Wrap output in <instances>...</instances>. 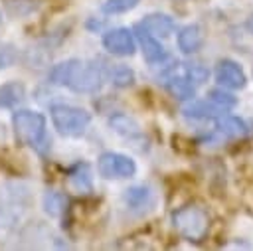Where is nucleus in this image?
<instances>
[{
    "label": "nucleus",
    "instance_id": "f257e3e1",
    "mask_svg": "<svg viewBox=\"0 0 253 251\" xmlns=\"http://www.w3.org/2000/svg\"><path fill=\"white\" fill-rule=\"evenodd\" d=\"M49 77L53 83L63 85L75 93H95L99 91L103 81L101 69L93 61H85V59L61 61L51 69Z\"/></svg>",
    "mask_w": 253,
    "mask_h": 251
},
{
    "label": "nucleus",
    "instance_id": "f03ea898",
    "mask_svg": "<svg viewBox=\"0 0 253 251\" xmlns=\"http://www.w3.org/2000/svg\"><path fill=\"white\" fill-rule=\"evenodd\" d=\"M172 223L176 227V231L192 243H200L206 239L208 231H210V215L204 208L200 206H184L180 209H176L172 213Z\"/></svg>",
    "mask_w": 253,
    "mask_h": 251
},
{
    "label": "nucleus",
    "instance_id": "7ed1b4c3",
    "mask_svg": "<svg viewBox=\"0 0 253 251\" xmlns=\"http://www.w3.org/2000/svg\"><path fill=\"white\" fill-rule=\"evenodd\" d=\"M14 132L20 144L40 148V144L45 142V117L36 111H16L12 117Z\"/></svg>",
    "mask_w": 253,
    "mask_h": 251
},
{
    "label": "nucleus",
    "instance_id": "20e7f679",
    "mask_svg": "<svg viewBox=\"0 0 253 251\" xmlns=\"http://www.w3.org/2000/svg\"><path fill=\"white\" fill-rule=\"evenodd\" d=\"M49 115L53 126L63 136H79L91 123V115L85 109L73 105H53Z\"/></svg>",
    "mask_w": 253,
    "mask_h": 251
},
{
    "label": "nucleus",
    "instance_id": "39448f33",
    "mask_svg": "<svg viewBox=\"0 0 253 251\" xmlns=\"http://www.w3.org/2000/svg\"><path fill=\"white\" fill-rule=\"evenodd\" d=\"M97 172L107 180L130 178L136 172V164L130 156L121 152H103L97 160Z\"/></svg>",
    "mask_w": 253,
    "mask_h": 251
},
{
    "label": "nucleus",
    "instance_id": "423d86ee",
    "mask_svg": "<svg viewBox=\"0 0 253 251\" xmlns=\"http://www.w3.org/2000/svg\"><path fill=\"white\" fill-rule=\"evenodd\" d=\"M103 45L109 53L113 55H132L134 49H136V40H134V34L128 30V28H115V30H109L105 36H103Z\"/></svg>",
    "mask_w": 253,
    "mask_h": 251
},
{
    "label": "nucleus",
    "instance_id": "0eeeda50",
    "mask_svg": "<svg viewBox=\"0 0 253 251\" xmlns=\"http://www.w3.org/2000/svg\"><path fill=\"white\" fill-rule=\"evenodd\" d=\"M215 81L223 89H243L247 85V75L237 61L219 59L215 65Z\"/></svg>",
    "mask_w": 253,
    "mask_h": 251
},
{
    "label": "nucleus",
    "instance_id": "6e6552de",
    "mask_svg": "<svg viewBox=\"0 0 253 251\" xmlns=\"http://www.w3.org/2000/svg\"><path fill=\"white\" fill-rule=\"evenodd\" d=\"M134 36H136V40L140 43V49H142V55H144V59L148 63H158L160 59H164V47L160 45L156 36H152L140 24L134 28Z\"/></svg>",
    "mask_w": 253,
    "mask_h": 251
},
{
    "label": "nucleus",
    "instance_id": "1a4fd4ad",
    "mask_svg": "<svg viewBox=\"0 0 253 251\" xmlns=\"http://www.w3.org/2000/svg\"><path fill=\"white\" fill-rule=\"evenodd\" d=\"M162 85L168 89V93L180 101H188L196 93V85L186 77V75H176V73H164L162 75Z\"/></svg>",
    "mask_w": 253,
    "mask_h": 251
},
{
    "label": "nucleus",
    "instance_id": "9d476101",
    "mask_svg": "<svg viewBox=\"0 0 253 251\" xmlns=\"http://www.w3.org/2000/svg\"><path fill=\"white\" fill-rule=\"evenodd\" d=\"M204 42H206V34H204V28L200 24H190L178 32V47L184 53L198 51L204 45Z\"/></svg>",
    "mask_w": 253,
    "mask_h": 251
},
{
    "label": "nucleus",
    "instance_id": "9b49d317",
    "mask_svg": "<svg viewBox=\"0 0 253 251\" xmlns=\"http://www.w3.org/2000/svg\"><path fill=\"white\" fill-rule=\"evenodd\" d=\"M140 26L144 30H148L152 36H160V38H168L176 30L174 20L168 14H160V12H154V14L144 16V20L140 22Z\"/></svg>",
    "mask_w": 253,
    "mask_h": 251
},
{
    "label": "nucleus",
    "instance_id": "f8f14e48",
    "mask_svg": "<svg viewBox=\"0 0 253 251\" xmlns=\"http://www.w3.org/2000/svg\"><path fill=\"white\" fill-rule=\"evenodd\" d=\"M225 109L217 107L215 103H211L210 99L206 101H192L190 105L184 107V117L186 119H194V121H208V119H217L219 115H223Z\"/></svg>",
    "mask_w": 253,
    "mask_h": 251
},
{
    "label": "nucleus",
    "instance_id": "ddd939ff",
    "mask_svg": "<svg viewBox=\"0 0 253 251\" xmlns=\"http://www.w3.org/2000/svg\"><path fill=\"white\" fill-rule=\"evenodd\" d=\"M215 121V130L225 138H243L247 134V125L243 119L233 115H219Z\"/></svg>",
    "mask_w": 253,
    "mask_h": 251
},
{
    "label": "nucleus",
    "instance_id": "4468645a",
    "mask_svg": "<svg viewBox=\"0 0 253 251\" xmlns=\"http://www.w3.org/2000/svg\"><path fill=\"white\" fill-rule=\"evenodd\" d=\"M125 202H126V206H128L130 209H134V211H144V209H148V208L154 204V192H152L148 186H144V184L132 186V188H128V190L125 192Z\"/></svg>",
    "mask_w": 253,
    "mask_h": 251
},
{
    "label": "nucleus",
    "instance_id": "2eb2a0df",
    "mask_svg": "<svg viewBox=\"0 0 253 251\" xmlns=\"http://www.w3.org/2000/svg\"><path fill=\"white\" fill-rule=\"evenodd\" d=\"M109 126H111V128H113L117 134H121V136L128 138V140L142 138L140 125H138V123H136L132 117H128V115H123V113L113 115V117L109 119Z\"/></svg>",
    "mask_w": 253,
    "mask_h": 251
},
{
    "label": "nucleus",
    "instance_id": "dca6fc26",
    "mask_svg": "<svg viewBox=\"0 0 253 251\" xmlns=\"http://www.w3.org/2000/svg\"><path fill=\"white\" fill-rule=\"evenodd\" d=\"M26 97V87L18 81H10L0 85V109H10L16 107L20 101Z\"/></svg>",
    "mask_w": 253,
    "mask_h": 251
},
{
    "label": "nucleus",
    "instance_id": "f3484780",
    "mask_svg": "<svg viewBox=\"0 0 253 251\" xmlns=\"http://www.w3.org/2000/svg\"><path fill=\"white\" fill-rule=\"evenodd\" d=\"M65 206H67V200H65V196L59 194V192H47V194L43 196V208H45V213H49L51 217L61 215L63 209H65Z\"/></svg>",
    "mask_w": 253,
    "mask_h": 251
},
{
    "label": "nucleus",
    "instance_id": "a211bd4d",
    "mask_svg": "<svg viewBox=\"0 0 253 251\" xmlns=\"http://www.w3.org/2000/svg\"><path fill=\"white\" fill-rule=\"evenodd\" d=\"M109 77H111V83L115 87H128L134 83V71L126 65H115L109 71Z\"/></svg>",
    "mask_w": 253,
    "mask_h": 251
},
{
    "label": "nucleus",
    "instance_id": "6ab92c4d",
    "mask_svg": "<svg viewBox=\"0 0 253 251\" xmlns=\"http://www.w3.org/2000/svg\"><path fill=\"white\" fill-rule=\"evenodd\" d=\"M208 99L211 101V103H215L217 107H221V109H233L235 105H237V97L235 95H231L229 91H225V89H211L210 91V95H208Z\"/></svg>",
    "mask_w": 253,
    "mask_h": 251
},
{
    "label": "nucleus",
    "instance_id": "aec40b11",
    "mask_svg": "<svg viewBox=\"0 0 253 251\" xmlns=\"http://www.w3.org/2000/svg\"><path fill=\"white\" fill-rule=\"evenodd\" d=\"M140 0H105L101 10L105 14H125L128 10H132Z\"/></svg>",
    "mask_w": 253,
    "mask_h": 251
},
{
    "label": "nucleus",
    "instance_id": "412c9836",
    "mask_svg": "<svg viewBox=\"0 0 253 251\" xmlns=\"http://www.w3.org/2000/svg\"><path fill=\"white\" fill-rule=\"evenodd\" d=\"M184 75H186L194 85H200V83L208 81L210 71H208L204 65H200V63H186V65H184Z\"/></svg>",
    "mask_w": 253,
    "mask_h": 251
},
{
    "label": "nucleus",
    "instance_id": "4be33fe9",
    "mask_svg": "<svg viewBox=\"0 0 253 251\" xmlns=\"http://www.w3.org/2000/svg\"><path fill=\"white\" fill-rule=\"evenodd\" d=\"M71 184L77 190H91V176H89V168L85 164L77 166V170L71 172Z\"/></svg>",
    "mask_w": 253,
    "mask_h": 251
},
{
    "label": "nucleus",
    "instance_id": "5701e85b",
    "mask_svg": "<svg viewBox=\"0 0 253 251\" xmlns=\"http://www.w3.org/2000/svg\"><path fill=\"white\" fill-rule=\"evenodd\" d=\"M12 59H14V51H12V47H8V45H0V69H4L6 65H10Z\"/></svg>",
    "mask_w": 253,
    "mask_h": 251
},
{
    "label": "nucleus",
    "instance_id": "b1692460",
    "mask_svg": "<svg viewBox=\"0 0 253 251\" xmlns=\"http://www.w3.org/2000/svg\"><path fill=\"white\" fill-rule=\"evenodd\" d=\"M245 26H247V30H249V32L253 34V14H251V16H249V18L245 20Z\"/></svg>",
    "mask_w": 253,
    "mask_h": 251
},
{
    "label": "nucleus",
    "instance_id": "393cba45",
    "mask_svg": "<svg viewBox=\"0 0 253 251\" xmlns=\"http://www.w3.org/2000/svg\"><path fill=\"white\" fill-rule=\"evenodd\" d=\"M0 22H2V16H0Z\"/></svg>",
    "mask_w": 253,
    "mask_h": 251
}]
</instances>
